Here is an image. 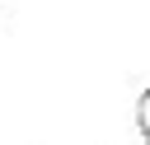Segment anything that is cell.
I'll return each mask as SVG.
<instances>
[{
	"mask_svg": "<svg viewBox=\"0 0 150 145\" xmlns=\"http://www.w3.org/2000/svg\"><path fill=\"white\" fill-rule=\"evenodd\" d=\"M136 126H141V140L150 145V84L136 94Z\"/></svg>",
	"mask_w": 150,
	"mask_h": 145,
	"instance_id": "obj_1",
	"label": "cell"
}]
</instances>
